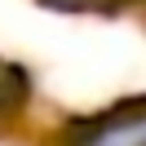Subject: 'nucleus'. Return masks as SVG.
Listing matches in <instances>:
<instances>
[{"instance_id":"nucleus-1","label":"nucleus","mask_w":146,"mask_h":146,"mask_svg":"<svg viewBox=\"0 0 146 146\" xmlns=\"http://www.w3.org/2000/svg\"><path fill=\"white\" fill-rule=\"evenodd\" d=\"M75 146H146V111L142 106L115 111V115L89 124Z\"/></svg>"}]
</instances>
